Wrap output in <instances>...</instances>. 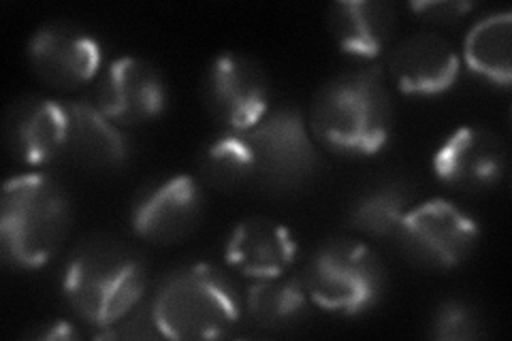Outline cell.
Instances as JSON below:
<instances>
[{
    "instance_id": "cell-1",
    "label": "cell",
    "mask_w": 512,
    "mask_h": 341,
    "mask_svg": "<svg viewBox=\"0 0 512 341\" xmlns=\"http://www.w3.org/2000/svg\"><path fill=\"white\" fill-rule=\"evenodd\" d=\"M312 135L331 152L372 156L387 145L393 103L378 69L348 71L320 88L310 111Z\"/></svg>"
},
{
    "instance_id": "cell-2",
    "label": "cell",
    "mask_w": 512,
    "mask_h": 341,
    "mask_svg": "<svg viewBox=\"0 0 512 341\" xmlns=\"http://www.w3.org/2000/svg\"><path fill=\"white\" fill-rule=\"evenodd\" d=\"M146 286V265L139 254L109 237L84 241L71 254L62 278V292L73 312L101 329L131 314Z\"/></svg>"
},
{
    "instance_id": "cell-3",
    "label": "cell",
    "mask_w": 512,
    "mask_h": 341,
    "mask_svg": "<svg viewBox=\"0 0 512 341\" xmlns=\"http://www.w3.org/2000/svg\"><path fill=\"white\" fill-rule=\"evenodd\" d=\"M71 229V201L45 173L11 177L0 205V241L7 261L20 269L50 263Z\"/></svg>"
},
{
    "instance_id": "cell-4",
    "label": "cell",
    "mask_w": 512,
    "mask_h": 341,
    "mask_svg": "<svg viewBox=\"0 0 512 341\" xmlns=\"http://www.w3.org/2000/svg\"><path fill=\"white\" fill-rule=\"evenodd\" d=\"M152 316L163 337L218 339L242 318V297L222 271L190 265L169 273L158 286Z\"/></svg>"
},
{
    "instance_id": "cell-5",
    "label": "cell",
    "mask_w": 512,
    "mask_h": 341,
    "mask_svg": "<svg viewBox=\"0 0 512 341\" xmlns=\"http://www.w3.org/2000/svg\"><path fill=\"white\" fill-rule=\"evenodd\" d=\"M303 284L325 312L359 316L380 301L384 267L365 243L333 239L314 252Z\"/></svg>"
},
{
    "instance_id": "cell-6",
    "label": "cell",
    "mask_w": 512,
    "mask_h": 341,
    "mask_svg": "<svg viewBox=\"0 0 512 341\" xmlns=\"http://www.w3.org/2000/svg\"><path fill=\"white\" fill-rule=\"evenodd\" d=\"M244 135L254 162V184L288 192L310 182L318 152L301 111L295 107L269 111Z\"/></svg>"
},
{
    "instance_id": "cell-7",
    "label": "cell",
    "mask_w": 512,
    "mask_h": 341,
    "mask_svg": "<svg viewBox=\"0 0 512 341\" xmlns=\"http://www.w3.org/2000/svg\"><path fill=\"white\" fill-rule=\"evenodd\" d=\"M478 222L451 201L431 199L410 207L395 233L410 261L429 269H451L472 254Z\"/></svg>"
},
{
    "instance_id": "cell-8",
    "label": "cell",
    "mask_w": 512,
    "mask_h": 341,
    "mask_svg": "<svg viewBox=\"0 0 512 341\" xmlns=\"http://www.w3.org/2000/svg\"><path fill=\"white\" fill-rule=\"evenodd\" d=\"M269 81L254 60L220 54L205 75V105L227 133H248L269 113Z\"/></svg>"
},
{
    "instance_id": "cell-9",
    "label": "cell",
    "mask_w": 512,
    "mask_h": 341,
    "mask_svg": "<svg viewBox=\"0 0 512 341\" xmlns=\"http://www.w3.org/2000/svg\"><path fill=\"white\" fill-rule=\"evenodd\" d=\"M201 214L203 192L199 182L190 175H175L139 194L131 226L141 239L167 246L195 231Z\"/></svg>"
},
{
    "instance_id": "cell-10",
    "label": "cell",
    "mask_w": 512,
    "mask_h": 341,
    "mask_svg": "<svg viewBox=\"0 0 512 341\" xmlns=\"http://www.w3.org/2000/svg\"><path fill=\"white\" fill-rule=\"evenodd\" d=\"M30 67L45 84L73 90L88 84L101 69V45L71 24H47L28 43Z\"/></svg>"
},
{
    "instance_id": "cell-11",
    "label": "cell",
    "mask_w": 512,
    "mask_h": 341,
    "mask_svg": "<svg viewBox=\"0 0 512 341\" xmlns=\"http://www.w3.org/2000/svg\"><path fill=\"white\" fill-rule=\"evenodd\" d=\"M99 109L118 126L150 122L167 105L165 79L154 64L124 56L107 67L99 84Z\"/></svg>"
},
{
    "instance_id": "cell-12",
    "label": "cell",
    "mask_w": 512,
    "mask_h": 341,
    "mask_svg": "<svg viewBox=\"0 0 512 341\" xmlns=\"http://www.w3.org/2000/svg\"><path fill=\"white\" fill-rule=\"evenodd\" d=\"M434 171L440 182L453 188H491L506 171V145L487 128H459L440 145L434 156Z\"/></svg>"
},
{
    "instance_id": "cell-13",
    "label": "cell",
    "mask_w": 512,
    "mask_h": 341,
    "mask_svg": "<svg viewBox=\"0 0 512 341\" xmlns=\"http://www.w3.org/2000/svg\"><path fill=\"white\" fill-rule=\"evenodd\" d=\"M5 139L24 165H50L67 152V105L39 96L18 101L7 116Z\"/></svg>"
},
{
    "instance_id": "cell-14",
    "label": "cell",
    "mask_w": 512,
    "mask_h": 341,
    "mask_svg": "<svg viewBox=\"0 0 512 341\" xmlns=\"http://www.w3.org/2000/svg\"><path fill=\"white\" fill-rule=\"evenodd\" d=\"M397 88L412 96H438L451 90L459 77V56L438 35H414L399 43L389 60Z\"/></svg>"
},
{
    "instance_id": "cell-15",
    "label": "cell",
    "mask_w": 512,
    "mask_h": 341,
    "mask_svg": "<svg viewBox=\"0 0 512 341\" xmlns=\"http://www.w3.org/2000/svg\"><path fill=\"white\" fill-rule=\"evenodd\" d=\"M297 256V241L284 224L269 218H248L235 226L227 243V261L254 280L286 273Z\"/></svg>"
},
{
    "instance_id": "cell-16",
    "label": "cell",
    "mask_w": 512,
    "mask_h": 341,
    "mask_svg": "<svg viewBox=\"0 0 512 341\" xmlns=\"http://www.w3.org/2000/svg\"><path fill=\"white\" fill-rule=\"evenodd\" d=\"M131 148L120 126L109 120L99 105L67 103V152L75 162L90 169H118L128 160Z\"/></svg>"
},
{
    "instance_id": "cell-17",
    "label": "cell",
    "mask_w": 512,
    "mask_h": 341,
    "mask_svg": "<svg viewBox=\"0 0 512 341\" xmlns=\"http://www.w3.org/2000/svg\"><path fill=\"white\" fill-rule=\"evenodd\" d=\"M395 11L376 0H344L329 11V30L342 52L357 58H376L389 45Z\"/></svg>"
},
{
    "instance_id": "cell-18",
    "label": "cell",
    "mask_w": 512,
    "mask_h": 341,
    "mask_svg": "<svg viewBox=\"0 0 512 341\" xmlns=\"http://www.w3.org/2000/svg\"><path fill=\"white\" fill-rule=\"evenodd\" d=\"M306 307V284L299 278H288L286 273L256 280L246 292V312L261 329H288L306 314Z\"/></svg>"
},
{
    "instance_id": "cell-19",
    "label": "cell",
    "mask_w": 512,
    "mask_h": 341,
    "mask_svg": "<svg viewBox=\"0 0 512 341\" xmlns=\"http://www.w3.org/2000/svg\"><path fill=\"white\" fill-rule=\"evenodd\" d=\"M512 20L510 13H495L480 20L466 39L468 67L493 84H510V47H512Z\"/></svg>"
},
{
    "instance_id": "cell-20",
    "label": "cell",
    "mask_w": 512,
    "mask_h": 341,
    "mask_svg": "<svg viewBox=\"0 0 512 341\" xmlns=\"http://www.w3.org/2000/svg\"><path fill=\"white\" fill-rule=\"evenodd\" d=\"M412 197L399 184H382L359 197L350 209V226L355 231L387 239L395 237L399 224L410 211Z\"/></svg>"
},
{
    "instance_id": "cell-21",
    "label": "cell",
    "mask_w": 512,
    "mask_h": 341,
    "mask_svg": "<svg viewBox=\"0 0 512 341\" xmlns=\"http://www.w3.org/2000/svg\"><path fill=\"white\" fill-rule=\"evenodd\" d=\"M203 180L218 190H237L254 184V162L244 133H224L207 145L201 156Z\"/></svg>"
},
{
    "instance_id": "cell-22",
    "label": "cell",
    "mask_w": 512,
    "mask_h": 341,
    "mask_svg": "<svg viewBox=\"0 0 512 341\" xmlns=\"http://www.w3.org/2000/svg\"><path fill=\"white\" fill-rule=\"evenodd\" d=\"M483 335L480 331V318L468 303L459 299L444 301L438 312L431 320V337L448 339V341H463L476 339Z\"/></svg>"
},
{
    "instance_id": "cell-23",
    "label": "cell",
    "mask_w": 512,
    "mask_h": 341,
    "mask_svg": "<svg viewBox=\"0 0 512 341\" xmlns=\"http://www.w3.org/2000/svg\"><path fill=\"white\" fill-rule=\"evenodd\" d=\"M412 9L421 15L427 22L436 24H455L466 15L472 5L470 3H451V0H444V3H416Z\"/></svg>"
}]
</instances>
